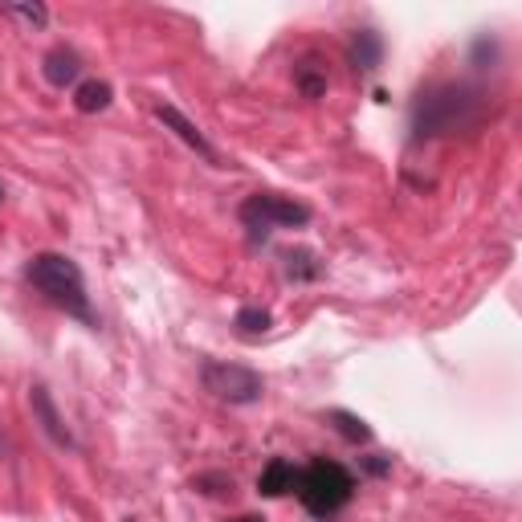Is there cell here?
Returning <instances> with one entry per match:
<instances>
[{"label":"cell","instance_id":"obj_20","mask_svg":"<svg viewBox=\"0 0 522 522\" xmlns=\"http://www.w3.org/2000/svg\"><path fill=\"white\" fill-rule=\"evenodd\" d=\"M0 204H5V188H0Z\"/></svg>","mask_w":522,"mask_h":522},{"label":"cell","instance_id":"obj_15","mask_svg":"<svg viewBox=\"0 0 522 522\" xmlns=\"http://www.w3.org/2000/svg\"><path fill=\"white\" fill-rule=\"evenodd\" d=\"M270 323H274V315H270L266 306H241L237 319H233V327H237L241 335H266Z\"/></svg>","mask_w":522,"mask_h":522},{"label":"cell","instance_id":"obj_17","mask_svg":"<svg viewBox=\"0 0 522 522\" xmlns=\"http://www.w3.org/2000/svg\"><path fill=\"white\" fill-rule=\"evenodd\" d=\"M192 486L204 490V494H213V498H217V494H233V478H229V474H200Z\"/></svg>","mask_w":522,"mask_h":522},{"label":"cell","instance_id":"obj_10","mask_svg":"<svg viewBox=\"0 0 522 522\" xmlns=\"http://www.w3.org/2000/svg\"><path fill=\"white\" fill-rule=\"evenodd\" d=\"M298 486V469H294V461H286V457H274L266 469H261V478H257V490L266 494V498H282V494H290Z\"/></svg>","mask_w":522,"mask_h":522},{"label":"cell","instance_id":"obj_5","mask_svg":"<svg viewBox=\"0 0 522 522\" xmlns=\"http://www.w3.org/2000/svg\"><path fill=\"white\" fill-rule=\"evenodd\" d=\"M204 392H213L225 404H257L261 392H266V380H261L253 368H241V363H217L208 359L200 368Z\"/></svg>","mask_w":522,"mask_h":522},{"label":"cell","instance_id":"obj_1","mask_svg":"<svg viewBox=\"0 0 522 522\" xmlns=\"http://www.w3.org/2000/svg\"><path fill=\"white\" fill-rule=\"evenodd\" d=\"M482 119H486V94L465 86V82L433 86L416 98V107H412V131L421 139L474 131Z\"/></svg>","mask_w":522,"mask_h":522},{"label":"cell","instance_id":"obj_8","mask_svg":"<svg viewBox=\"0 0 522 522\" xmlns=\"http://www.w3.org/2000/svg\"><path fill=\"white\" fill-rule=\"evenodd\" d=\"M347 58H351V66L363 70V74L380 70V62H384V41H380V33H376V29H355V33H351V45H347Z\"/></svg>","mask_w":522,"mask_h":522},{"label":"cell","instance_id":"obj_9","mask_svg":"<svg viewBox=\"0 0 522 522\" xmlns=\"http://www.w3.org/2000/svg\"><path fill=\"white\" fill-rule=\"evenodd\" d=\"M41 74H45V82H49V86L66 90L70 82H78V74H82V58L74 54V49L58 45V49H49V54H45V62H41Z\"/></svg>","mask_w":522,"mask_h":522},{"label":"cell","instance_id":"obj_11","mask_svg":"<svg viewBox=\"0 0 522 522\" xmlns=\"http://www.w3.org/2000/svg\"><path fill=\"white\" fill-rule=\"evenodd\" d=\"M282 270L290 282H315L323 274V261L315 249H286L282 253Z\"/></svg>","mask_w":522,"mask_h":522},{"label":"cell","instance_id":"obj_3","mask_svg":"<svg viewBox=\"0 0 522 522\" xmlns=\"http://www.w3.org/2000/svg\"><path fill=\"white\" fill-rule=\"evenodd\" d=\"M298 502L315 514V518H331L339 514L351 498H355V478L347 474V469L339 461H310L306 469H298Z\"/></svg>","mask_w":522,"mask_h":522},{"label":"cell","instance_id":"obj_19","mask_svg":"<svg viewBox=\"0 0 522 522\" xmlns=\"http://www.w3.org/2000/svg\"><path fill=\"white\" fill-rule=\"evenodd\" d=\"M229 522H266L261 514H241V518H229Z\"/></svg>","mask_w":522,"mask_h":522},{"label":"cell","instance_id":"obj_2","mask_svg":"<svg viewBox=\"0 0 522 522\" xmlns=\"http://www.w3.org/2000/svg\"><path fill=\"white\" fill-rule=\"evenodd\" d=\"M25 282L49 302L66 310V315L82 319L86 327H94V310H90V294H86V278L78 270V261H70L66 253H33L25 261Z\"/></svg>","mask_w":522,"mask_h":522},{"label":"cell","instance_id":"obj_7","mask_svg":"<svg viewBox=\"0 0 522 522\" xmlns=\"http://www.w3.org/2000/svg\"><path fill=\"white\" fill-rule=\"evenodd\" d=\"M155 119H160V123H164L168 131H176V139H184V143H188V147H192L196 155H204L208 164H221V155H217V147L208 143V139L200 135V127H196L192 119H184V115H180L176 107H168V102H160V107H155Z\"/></svg>","mask_w":522,"mask_h":522},{"label":"cell","instance_id":"obj_21","mask_svg":"<svg viewBox=\"0 0 522 522\" xmlns=\"http://www.w3.org/2000/svg\"><path fill=\"white\" fill-rule=\"evenodd\" d=\"M123 522H135V518H123Z\"/></svg>","mask_w":522,"mask_h":522},{"label":"cell","instance_id":"obj_4","mask_svg":"<svg viewBox=\"0 0 522 522\" xmlns=\"http://www.w3.org/2000/svg\"><path fill=\"white\" fill-rule=\"evenodd\" d=\"M237 217H241V225L249 229L253 241H266L274 229H302L310 221V208L298 204V200H286L278 192H253L237 208Z\"/></svg>","mask_w":522,"mask_h":522},{"label":"cell","instance_id":"obj_6","mask_svg":"<svg viewBox=\"0 0 522 522\" xmlns=\"http://www.w3.org/2000/svg\"><path fill=\"white\" fill-rule=\"evenodd\" d=\"M29 404H33V416H37V421H41L45 437L54 441V445H62V449H74V433L66 429V421H62V412H58L54 396H49V388L33 384V392H29Z\"/></svg>","mask_w":522,"mask_h":522},{"label":"cell","instance_id":"obj_13","mask_svg":"<svg viewBox=\"0 0 522 522\" xmlns=\"http://www.w3.org/2000/svg\"><path fill=\"white\" fill-rule=\"evenodd\" d=\"M294 86L302 98H323L327 94V66H319L315 58H302V66L294 70Z\"/></svg>","mask_w":522,"mask_h":522},{"label":"cell","instance_id":"obj_14","mask_svg":"<svg viewBox=\"0 0 522 522\" xmlns=\"http://www.w3.org/2000/svg\"><path fill=\"white\" fill-rule=\"evenodd\" d=\"M327 421H331V425H335V433H339L343 441H351V445L372 441V429H368V421H363V416H355V412L331 408V412H327Z\"/></svg>","mask_w":522,"mask_h":522},{"label":"cell","instance_id":"obj_12","mask_svg":"<svg viewBox=\"0 0 522 522\" xmlns=\"http://www.w3.org/2000/svg\"><path fill=\"white\" fill-rule=\"evenodd\" d=\"M111 98H115L111 82L90 78V82H82V86L74 90V107H78L82 115H98V111H107V107H111Z\"/></svg>","mask_w":522,"mask_h":522},{"label":"cell","instance_id":"obj_16","mask_svg":"<svg viewBox=\"0 0 522 522\" xmlns=\"http://www.w3.org/2000/svg\"><path fill=\"white\" fill-rule=\"evenodd\" d=\"M0 17H17L25 25H45L49 21V9L45 5H0Z\"/></svg>","mask_w":522,"mask_h":522},{"label":"cell","instance_id":"obj_18","mask_svg":"<svg viewBox=\"0 0 522 522\" xmlns=\"http://www.w3.org/2000/svg\"><path fill=\"white\" fill-rule=\"evenodd\" d=\"M363 465H368V474H376V478H380V474H388V469H392V461H388V457H368Z\"/></svg>","mask_w":522,"mask_h":522}]
</instances>
